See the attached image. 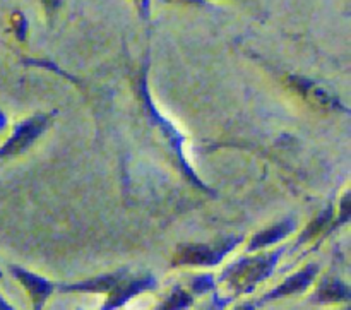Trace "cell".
Returning <instances> with one entry per match:
<instances>
[{
  "label": "cell",
  "instance_id": "cell-11",
  "mask_svg": "<svg viewBox=\"0 0 351 310\" xmlns=\"http://www.w3.org/2000/svg\"><path fill=\"white\" fill-rule=\"evenodd\" d=\"M192 304V297L187 291L180 290V288H175L173 294L163 302L156 310H185L189 305Z\"/></svg>",
  "mask_w": 351,
  "mask_h": 310
},
{
  "label": "cell",
  "instance_id": "cell-3",
  "mask_svg": "<svg viewBox=\"0 0 351 310\" xmlns=\"http://www.w3.org/2000/svg\"><path fill=\"white\" fill-rule=\"evenodd\" d=\"M288 84L291 89L298 93L304 99H307L308 103L315 106V108L321 110H331L339 106V102H336L335 96L324 89V86H319L315 82L308 81L304 78H290L288 79Z\"/></svg>",
  "mask_w": 351,
  "mask_h": 310
},
{
  "label": "cell",
  "instance_id": "cell-8",
  "mask_svg": "<svg viewBox=\"0 0 351 310\" xmlns=\"http://www.w3.org/2000/svg\"><path fill=\"white\" fill-rule=\"evenodd\" d=\"M125 271H119L113 274H105V276L95 278V280L84 281V283L71 285V287H64L62 290L65 291H93V294H105V291H112L117 285L122 280H125Z\"/></svg>",
  "mask_w": 351,
  "mask_h": 310
},
{
  "label": "cell",
  "instance_id": "cell-15",
  "mask_svg": "<svg viewBox=\"0 0 351 310\" xmlns=\"http://www.w3.org/2000/svg\"><path fill=\"white\" fill-rule=\"evenodd\" d=\"M235 310H254V307H252V305L245 304V305H240V307H237Z\"/></svg>",
  "mask_w": 351,
  "mask_h": 310
},
{
  "label": "cell",
  "instance_id": "cell-7",
  "mask_svg": "<svg viewBox=\"0 0 351 310\" xmlns=\"http://www.w3.org/2000/svg\"><path fill=\"white\" fill-rule=\"evenodd\" d=\"M317 271H319V267L315 266V264L307 266L305 270H302L300 273H297V274H293L291 278H288V280L285 281L283 285H280V287H278L273 294L266 295V298H264V300H273V298L285 297V295H291V294H298V291H304L305 288H307L308 285L314 281Z\"/></svg>",
  "mask_w": 351,
  "mask_h": 310
},
{
  "label": "cell",
  "instance_id": "cell-16",
  "mask_svg": "<svg viewBox=\"0 0 351 310\" xmlns=\"http://www.w3.org/2000/svg\"><path fill=\"white\" fill-rule=\"evenodd\" d=\"M139 2V5L143 7V9H147V3H149V0H137Z\"/></svg>",
  "mask_w": 351,
  "mask_h": 310
},
{
  "label": "cell",
  "instance_id": "cell-10",
  "mask_svg": "<svg viewBox=\"0 0 351 310\" xmlns=\"http://www.w3.org/2000/svg\"><path fill=\"white\" fill-rule=\"evenodd\" d=\"M350 298V290L345 283L338 280L328 281V283L322 285L319 288L317 295H315V300L319 302H339V300H348Z\"/></svg>",
  "mask_w": 351,
  "mask_h": 310
},
{
  "label": "cell",
  "instance_id": "cell-4",
  "mask_svg": "<svg viewBox=\"0 0 351 310\" xmlns=\"http://www.w3.org/2000/svg\"><path fill=\"white\" fill-rule=\"evenodd\" d=\"M47 122L48 117L45 115H38L33 117L31 120H27L26 123H23V126L19 127L16 136H14L12 139H10V143L0 151V154H2V156H9V154H16L26 150V147L31 146L33 141L43 132L45 127H47Z\"/></svg>",
  "mask_w": 351,
  "mask_h": 310
},
{
  "label": "cell",
  "instance_id": "cell-1",
  "mask_svg": "<svg viewBox=\"0 0 351 310\" xmlns=\"http://www.w3.org/2000/svg\"><path fill=\"white\" fill-rule=\"evenodd\" d=\"M281 256V250L273 254H264V256L250 257L243 259L240 263L233 264L230 270H226L225 280L235 288L239 294H247L252 290L257 283L266 280L271 274V271L276 266L278 259Z\"/></svg>",
  "mask_w": 351,
  "mask_h": 310
},
{
  "label": "cell",
  "instance_id": "cell-9",
  "mask_svg": "<svg viewBox=\"0 0 351 310\" xmlns=\"http://www.w3.org/2000/svg\"><path fill=\"white\" fill-rule=\"evenodd\" d=\"M291 230H293V223L291 222L280 223V225L273 226V228L266 230V232H263V233H259L257 237H254V240L250 242L249 249L254 250V249H261V247L271 246V243L278 242V240H281L283 237H287Z\"/></svg>",
  "mask_w": 351,
  "mask_h": 310
},
{
  "label": "cell",
  "instance_id": "cell-14",
  "mask_svg": "<svg viewBox=\"0 0 351 310\" xmlns=\"http://www.w3.org/2000/svg\"><path fill=\"white\" fill-rule=\"evenodd\" d=\"M0 310H12V307H9V305L5 304V300H2V298H0Z\"/></svg>",
  "mask_w": 351,
  "mask_h": 310
},
{
  "label": "cell",
  "instance_id": "cell-13",
  "mask_svg": "<svg viewBox=\"0 0 351 310\" xmlns=\"http://www.w3.org/2000/svg\"><path fill=\"white\" fill-rule=\"evenodd\" d=\"M223 307H225V302L213 300L211 304H209V305H206V307L202 309V310H223Z\"/></svg>",
  "mask_w": 351,
  "mask_h": 310
},
{
  "label": "cell",
  "instance_id": "cell-12",
  "mask_svg": "<svg viewBox=\"0 0 351 310\" xmlns=\"http://www.w3.org/2000/svg\"><path fill=\"white\" fill-rule=\"evenodd\" d=\"M213 287V280L209 276H199L194 281V291H208Z\"/></svg>",
  "mask_w": 351,
  "mask_h": 310
},
{
  "label": "cell",
  "instance_id": "cell-2",
  "mask_svg": "<svg viewBox=\"0 0 351 310\" xmlns=\"http://www.w3.org/2000/svg\"><path fill=\"white\" fill-rule=\"evenodd\" d=\"M240 239H225L218 243H189L180 247L173 257L175 266H213L218 264Z\"/></svg>",
  "mask_w": 351,
  "mask_h": 310
},
{
  "label": "cell",
  "instance_id": "cell-6",
  "mask_svg": "<svg viewBox=\"0 0 351 310\" xmlns=\"http://www.w3.org/2000/svg\"><path fill=\"white\" fill-rule=\"evenodd\" d=\"M154 287V280L151 276L147 278H139V280H122L112 291H110V298L106 302V307L103 310H113L120 307L122 304H125L129 298H132L134 295L141 294L144 290H149Z\"/></svg>",
  "mask_w": 351,
  "mask_h": 310
},
{
  "label": "cell",
  "instance_id": "cell-5",
  "mask_svg": "<svg viewBox=\"0 0 351 310\" xmlns=\"http://www.w3.org/2000/svg\"><path fill=\"white\" fill-rule=\"evenodd\" d=\"M12 273L14 276H16L17 280L26 287L27 294H29L31 300H33L34 310L43 309L45 302H47V298L50 297L51 290H53V285H51L50 281L43 280V278L36 276V274L21 270V267H12Z\"/></svg>",
  "mask_w": 351,
  "mask_h": 310
}]
</instances>
